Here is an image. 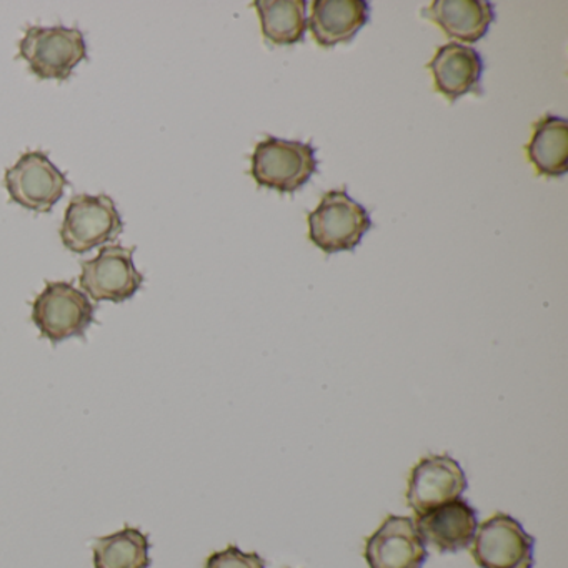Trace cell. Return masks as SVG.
<instances>
[{"mask_svg": "<svg viewBox=\"0 0 568 568\" xmlns=\"http://www.w3.org/2000/svg\"><path fill=\"white\" fill-rule=\"evenodd\" d=\"M308 239L324 254L352 252L374 227L371 212L348 195L347 189L325 192L315 211L308 212Z\"/></svg>", "mask_w": 568, "mask_h": 568, "instance_id": "1", "label": "cell"}, {"mask_svg": "<svg viewBox=\"0 0 568 568\" xmlns=\"http://www.w3.org/2000/svg\"><path fill=\"white\" fill-rule=\"evenodd\" d=\"M317 151L311 142L265 138L255 145L251 175L261 187L278 194H295L317 174Z\"/></svg>", "mask_w": 568, "mask_h": 568, "instance_id": "2", "label": "cell"}, {"mask_svg": "<svg viewBox=\"0 0 568 568\" xmlns=\"http://www.w3.org/2000/svg\"><path fill=\"white\" fill-rule=\"evenodd\" d=\"M95 305L71 282H48L32 302V322L42 337L61 344L72 337H85L94 324Z\"/></svg>", "mask_w": 568, "mask_h": 568, "instance_id": "3", "label": "cell"}, {"mask_svg": "<svg viewBox=\"0 0 568 568\" xmlns=\"http://www.w3.org/2000/svg\"><path fill=\"white\" fill-rule=\"evenodd\" d=\"M19 58L28 62L39 79L68 81L74 69L88 59V44L78 28L34 26L19 42Z\"/></svg>", "mask_w": 568, "mask_h": 568, "instance_id": "4", "label": "cell"}, {"mask_svg": "<svg viewBox=\"0 0 568 568\" xmlns=\"http://www.w3.org/2000/svg\"><path fill=\"white\" fill-rule=\"evenodd\" d=\"M124 231L118 205L109 195H75L65 209L61 239L65 248L85 254L92 248L114 242Z\"/></svg>", "mask_w": 568, "mask_h": 568, "instance_id": "5", "label": "cell"}, {"mask_svg": "<svg viewBox=\"0 0 568 568\" xmlns=\"http://www.w3.org/2000/svg\"><path fill=\"white\" fill-rule=\"evenodd\" d=\"M9 199L32 212L49 214L64 197L69 179L45 152H26L6 171Z\"/></svg>", "mask_w": 568, "mask_h": 568, "instance_id": "6", "label": "cell"}, {"mask_svg": "<svg viewBox=\"0 0 568 568\" xmlns=\"http://www.w3.org/2000/svg\"><path fill=\"white\" fill-rule=\"evenodd\" d=\"M134 252L135 247L105 245L98 257L82 262L79 282L85 294L95 302L131 301L144 284V275L134 264Z\"/></svg>", "mask_w": 568, "mask_h": 568, "instance_id": "7", "label": "cell"}, {"mask_svg": "<svg viewBox=\"0 0 568 568\" xmlns=\"http://www.w3.org/2000/svg\"><path fill=\"white\" fill-rule=\"evenodd\" d=\"M534 548L520 521L497 511L475 531L471 557L480 568H534Z\"/></svg>", "mask_w": 568, "mask_h": 568, "instance_id": "8", "label": "cell"}, {"mask_svg": "<svg viewBox=\"0 0 568 568\" xmlns=\"http://www.w3.org/2000/svg\"><path fill=\"white\" fill-rule=\"evenodd\" d=\"M467 487V475L455 458L450 455H427L412 468L407 505L418 517L448 501L458 500Z\"/></svg>", "mask_w": 568, "mask_h": 568, "instance_id": "9", "label": "cell"}, {"mask_svg": "<svg viewBox=\"0 0 568 568\" xmlns=\"http://www.w3.org/2000/svg\"><path fill=\"white\" fill-rule=\"evenodd\" d=\"M364 557L368 568H422L428 550L414 518L388 515L365 540Z\"/></svg>", "mask_w": 568, "mask_h": 568, "instance_id": "10", "label": "cell"}, {"mask_svg": "<svg viewBox=\"0 0 568 568\" xmlns=\"http://www.w3.org/2000/svg\"><path fill=\"white\" fill-rule=\"evenodd\" d=\"M434 78L435 91L440 92L450 104L467 94H484L481 74L485 62L480 52L460 42H448L435 52L427 64Z\"/></svg>", "mask_w": 568, "mask_h": 568, "instance_id": "11", "label": "cell"}, {"mask_svg": "<svg viewBox=\"0 0 568 568\" xmlns=\"http://www.w3.org/2000/svg\"><path fill=\"white\" fill-rule=\"evenodd\" d=\"M415 527L425 545H432L440 554H454L474 541L478 528L477 511L468 501L458 498L418 515Z\"/></svg>", "mask_w": 568, "mask_h": 568, "instance_id": "12", "label": "cell"}, {"mask_svg": "<svg viewBox=\"0 0 568 568\" xmlns=\"http://www.w3.org/2000/svg\"><path fill=\"white\" fill-rule=\"evenodd\" d=\"M371 21V6L365 0H315L307 19L314 41L321 48L348 44Z\"/></svg>", "mask_w": 568, "mask_h": 568, "instance_id": "13", "label": "cell"}, {"mask_svg": "<svg viewBox=\"0 0 568 568\" xmlns=\"http://www.w3.org/2000/svg\"><path fill=\"white\" fill-rule=\"evenodd\" d=\"M422 18L437 24L448 38L475 44L495 22V8L487 0H434Z\"/></svg>", "mask_w": 568, "mask_h": 568, "instance_id": "14", "label": "cell"}, {"mask_svg": "<svg viewBox=\"0 0 568 568\" xmlns=\"http://www.w3.org/2000/svg\"><path fill=\"white\" fill-rule=\"evenodd\" d=\"M525 151L537 175L558 179L567 174L568 122L554 114L538 119Z\"/></svg>", "mask_w": 568, "mask_h": 568, "instance_id": "15", "label": "cell"}, {"mask_svg": "<svg viewBox=\"0 0 568 568\" xmlns=\"http://www.w3.org/2000/svg\"><path fill=\"white\" fill-rule=\"evenodd\" d=\"M149 535L132 525L98 538L92 545L94 568H151Z\"/></svg>", "mask_w": 568, "mask_h": 568, "instance_id": "16", "label": "cell"}, {"mask_svg": "<svg viewBox=\"0 0 568 568\" xmlns=\"http://www.w3.org/2000/svg\"><path fill=\"white\" fill-rule=\"evenodd\" d=\"M262 36L274 45H294L307 31L305 0H255Z\"/></svg>", "mask_w": 568, "mask_h": 568, "instance_id": "17", "label": "cell"}, {"mask_svg": "<svg viewBox=\"0 0 568 568\" xmlns=\"http://www.w3.org/2000/svg\"><path fill=\"white\" fill-rule=\"evenodd\" d=\"M204 568H265V560L255 551L245 554L237 545H229L224 550L209 555Z\"/></svg>", "mask_w": 568, "mask_h": 568, "instance_id": "18", "label": "cell"}]
</instances>
